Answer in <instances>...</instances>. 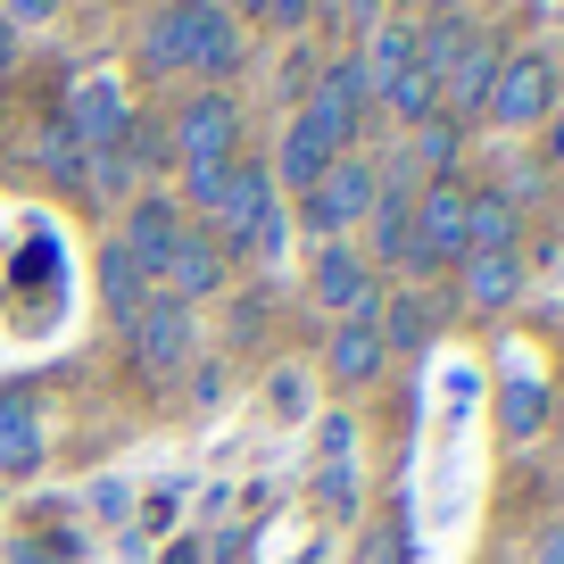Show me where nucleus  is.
I'll return each mask as SVG.
<instances>
[{
    "label": "nucleus",
    "instance_id": "1",
    "mask_svg": "<svg viewBox=\"0 0 564 564\" xmlns=\"http://www.w3.org/2000/svg\"><path fill=\"white\" fill-rule=\"evenodd\" d=\"M208 232H216L225 258H274L282 249L291 216H282V192H274V175H265V159H232V183H225V199H216Z\"/></svg>",
    "mask_w": 564,
    "mask_h": 564
},
{
    "label": "nucleus",
    "instance_id": "2",
    "mask_svg": "<svg viewBox=\"0 0 564 564\" xmlns=\"http://www.w3.org/2000/svg\"><path fill=\"white\" fill-rule=\"evenodd\" d=\"M373 199H382V166H373V159H357V150H340V159L324 166V183L300 199L307 241H349V232L373 216Z\"/></svg>",
    "mask_w": 564,
    "mask_h": 564
},
{
    "label": "nucleus",
    "instance_id": "3",
    "mask_svg": "<svg viewBox=\"0 0 564 564\" xmlns=\"http://www.w3.org/2000/svg\"><path fill=\"white\" fill-rule=\"evenodd\" d=\"M241 133H249L241 91H208V84H199L192 100L175 108V124H166L183 175H192V166H232V159H241Z\"/></svg>",
    "mask_w": 564,
    "mask_h": 564
},
{
    "label": "nucleus",
    "instance_id": "4",
    "mask_svg": "<svg viewBox=\"0 0 564 564\" xmlns=\"http://www.w3.org/2000/svg\"><path fill=\"white\" fill-rule=\"evenodd\" d=\"M556 108H564V75H556V58H547V51H507V67H498L490 108H481V117H490L498 133H540Z\"/></svg>",
    "mask_w": 564,
    "mask_h": 564
},
{
    "label": "nucleus",
    "instance_id": "5",
    "mask_svg": "<svg viewBox=\"0 0 564 564\" xmlns=\"http://www.w3.org/2000/svg\"><path fill=\"white\" fill-rule=\"evenodd\" d=\"M124 333H133V366H141V382H150V390H175L183 373H192L199 324H192V307H183V300L150 291V300H141V316L124 324Z\"/></svg>",
    "mask_w": 564,
    "mask_h": 564
},
{
    "label": "nucleus",
    "instance_id": "6",
    "mask_svg": "<svg viewBox=\"0 0 564 564\" xmlns=\"http://www.w3.org/2000/svg\"><path fill=\"white\" fill-rule=\"evenodd\" d=\"M67 141L84 150V159H117L124 141H133V100H124V84L108 67H91V75H75V91H67Z\"/></svg>",
    "mask_w": 564,
    "mask_h": 564
},
{
    "label": "nucleus",
    "instance_id": "7",
    "mask_svg": "<svg viewBox=\"0 0 564 564\" xmlns=\"http://www.w3.org/2000/svg\"><path fill=\"white\" fill-rule=\"evenodd\" d=\"M465 208H474L465 183H423L415 192V225H406V274L465 265Z\"/></svg>",
    "mask_w": 564,
    "mask_h": 564
},
{
    "label": "nucleus",
    "instance_id": "8",
    "mask_svg": "<svg viewBox=\"0 0 564 564\" xmlns=\"http://www.w3.org/2000/svg\"><path fill=\"white\" fill-rule=\"evenodd\" d=\"M307 300L333 307L340 324H349V316H373V307H382L373 258H366L357 241H316V258H307Z\"/></svg>",
    "mask_w": 564,
    "mask_h": 564
},
{
    "label": "nucleus",
    "instance_id": "9",
    "mask_svg": "<svg viewBox=\"0 0 564 564\" xmlns=\"http://www.w3.org/2000/svg\"><path fill=\"white\" fill-rule=\"evenodd\" d=\"M366 108H373V91H366V67L357 58H333V67L307 84V100H300V117L316 124L333 150H357V133H366Z\"/></svg>",
    "mask_w": 564,
    "mask_h": 564
},
{
    "label": "nucleus",
    "instance_id": "10",
    "mask_svg": "<svg viewBox=\"0 0 564 564\" xmlns=\"http://www.w3.org/2000/svg\"><path fill=\"white\" fill-rule=\"evenodd\" d=\"M199 0H159L150 18H141V42H133V58H141V75L150 84H166V75H192V58H199Z\"/></svg>",
    "mask_w": 564,
    "mask_h": 564
},
{
    "label": "nucleus",
    "instance_id": "11",
    "mask_svg": "<svg viewBox=\"0 0 564 564\" xmlns=\"http://www.w3.org/2000/svg\"><path fill=\"white\" fill-rule=\"evenodd\" d=\"M183 225H192V216L175 208V192H141V199H133V216H124L117 249H124V258H133V274L150 282V291H159V274H166V258H175Z\"/></svg>",
    "mask_w": 564,
    "mask_h": 564
},
{
    "label": "nucleus",
    "instance_id": "12",
    "mask_svg": "<svg viewBox=\"0 0 564 564\" xmlns=\"http://www.w3.org/2000/svg\"><path fill=\"white\" fill-rule=\"evenodd\" d=\"M324 373H333V390H373L390 373V340L373 316H349L324 333Z\"/></svg>",
    "mask_w": 564,
    "mask_h": 564
},
{
    "label": "nucleus",
    "instance_id": "13",
    "mask_svg": "<svg viewBox=\"0 0 564 564\" xmlns=\"http://www.w3.org/2000/svg\"><path fill=\"white\" fill-rule=\"evenodd\" d=\"M225 274H232V258L216 249V232L208 225H183V241H175V258H166L159 291H166V300H183V307H199V300L225 291Z\"/></svg>",
    "mask_w": 564,
    "mask_h": 564
},
{
    "label": "nucleus",
    "instance_id": "14",
    "mask_svg": "<svg viewBox=\"0 0 564 564\" xmlns=\"http://www.w3.org/2000/svg\"><path fill=\"white\" fill-rule=\"evenodd\" d=\"M340 150L333 141L316 133V124L300 117V108H291V124H282V150H274V166H265V175H274V192H291V199H307L324 183V166H333Z\"/></svg>",
    "mask_w": 564,
    "mask_h": 564
},
{
    "label": "nucleus",
    "instance_id": "15",
    "mask_svg": "<svg viewBox=\"0 0 564 564\" xmlns=\"http://www.w3.org/2000/svg\"><path fill=\"white\" fill-rule=\"evenodd\" d=\"M457 274H465V307L474 316H507L523 300V249H474Z\"/></svg>",
    "mask_w": 564,
    "mask_h": 564
},
{
    "label": "nucleus",
    "instance_id": "16",
    "mask_svg": "<svg viewBox=\"0 0 564 564\" xmlns=\"http://www.w3.org/2000/svg\"><path fill=\"white\" fill-rule=\"evenodd\" d=\"M498 67H507V51H498L490 34H474V42H465V58L448 67V84H441V108H448L457 124H474L481 108H490V84H498Z\"/></svg>",
    "mask_w": 564,
    "mask_h": 564
},
{
    "label": "nucleus",
    "instance_id": "17",
    "mask_svg": "<svg viewBox=\"0 0 564 564\" xmlns=\"http://www.w3.org/2000/svg\"><path fill=\"white\" fill-rule=\"evenodd\" d=\"M42 465V399L34 390H0V474L18 481Z\"/></svg>",
    "mask_w": 564,
    "mask_h": 564
},
{
    "label": "nucleus",
    "instance_id": "18",
    "mask_svg": "<svg viewBox=\"0 0 564 564\" xmlns=\"http://www.w3.org/2000/svg\"><path fill=\"white\" fill-rule=\"evenodd\" d=\"M406 225H415V183H406V166H390V175H382V199H373V216H366L373 265H406Z\"/></svg>",
    "mask_w": 564,
    "mask_h": 564
},
{
    "label": "nucleus",
    "instance_id": "19",
    "mask_svg": "<svg viewBox=\"0 0 564 564\" xmlns=\"http://www.w3.org/2000/svg\"><path fill=\"white\" fill-rule=\"evenodd\" d=\"M249 67V25L241 18H225V9H208L199 18V58H192V75H208V91H232V75Z\"/></svg>",
    "mask_w": 564,
    "mask_h": 564
},
{
    "label": "nucleus",
    "instance_id": "20",
    "mask_svg": "<svg viewBox=\"0 0 564 564\" xmlns=\"http://www.w3.org/2000/svg\"><path fill=\"white\" fill-rule=\"evenodd\" d=\"M357 67H366V91H373V100H382V91L399 84L406 67H415V25L382 18V25H373V34H366V51H357Z\"/></svg>",
    "mask_w": 564,
    "mask_h": 564
},
{
    "label": "nucleus",
    "instance_id": "21",
    "mask_svg": "<svg viewBox=\"0 0 564 564\" xmlns=\"http://www.w3.org/2000/svg\"><path fill=\"white\" fill-rule=\"evenodd\" d=\"M474 249H523V208L507 192H474V208H465V258Z\"/></svg>",
    "mask_w": 564,
    "mask_h": 564
},
{
    "label": "nucleus",
    "instance_id": "22",
    "mask_svg": "<svg viewBox=\"0 0 564 564\" xmlns=\"http://www.w3.org/2000/svg\"><path fill=\"white\" fill-rule=\"evenodd\" d=\"M373 324H382L390 357H399V349H432V291H399V300H382Z\"/></svg>",
    "mask_w": 564,
    "mask_h": 564
},
{
    "label": "nucleus",
    "instance_id": "23",
    "mask_svg": "<svg viewBox=\"0 0 564 564\" xmlns=\"http://www.w3.org/2000/svg\"><path fill=\"white\" fill-rule=\"evenodd\" d=\"M457 159H465V124L448 117V108H441V117H423L415 124V166L432 183H457Z\"/></svg>",
    "mask_w": 564,
    "mask_h": 564
},
{
    "label": "nucleus",
    "instance_id": "24",
    "mask_svg": "<svg viewBox=\"0 0 564 564\" xmlns=\"http://www.w3.org/2000/svg\"><path fill=\"white\" fill-rule=\"evenodd\" d=\"M100 300H108V316H117V324H133V316H141V300H150V282L133 274V258H124L117 241L100 249Z\"/></svg>",
    "mask_w": 564,
    "mask_h": 564
},
{
    "label": "nucleus",
    "instance_id": "25",
    "mask_svg": "<svg viewBox=\"0 0 564 564\" xmlns=\"http://www.w3.org/2000/svg\"><path fill=\"white\" fill-rule=\"evenodd\" d=\"M382 108H390V117H399V124H423V117H441V84H432V75H423V67H406L399 84L382 91Z\"/></svg>",
    "mask_w": 564,
    "mask_h": 564
},
{
    "label": "nucleus",
    "instance_id": "26",
    "mask_svg": "<svg viewBox=\"0 0 564 564\" xmlns=\"http://www.w3.org/2000/svg\"><path fill=\"white\" fill-rule=\"evenodd\" d=\"M540 423H547V390L540 382H507V399H498V432H507V441H531Z\"/></svg>",
    "mask_w": 564,
    "mask_h": 564
},
{
    "label": "nucleus",
    "instance_id": "27",
    "mask_svg": "<svg viewBox=\"0 0 564 564\" xmlns=\"http://www.w3.org/2000/svg\"><path fill=\"white\" fill-rule=\"evenodd\" d=\"M42 175H51L58 192H75V183L91 175V159H84V150L67 141V124H42Z\"/></svg>",
    "mask_w": 564,
    "mask_h": 564
},
{
    "label": "nucleus",
    "instance_id": "28",
    "mask_svg": "<svg viewBox=\"0 0 564 564\" xmlns=\"http://www.w3.org/2000/svg\"><path fill=\"white\" fill-rule=\"evenodd\" d=\"M249 18H265V25H282V34H300L307 18H316V0H249Z\"/></svg>",
    "mask_w": 564,
    "mask_h": 564
},
{
    "label": "nucleus",
    "instance_id": "29",
    "mask_svg": "<svg viewBox=\"0 0 564 564\" xmlns=\"http://www.w3.org/2000/svg\"><path fill=\"white\" fill-rule=\"evenodd\" d=\"M58 18V0H0V25L9 34H25V25H51Z\"/></svg>",
    "mask_w": 564,
    "mask_h": 564
},
{
    "label": "nucleus",
    "instance_id": "30",
    "mask_svg": "<svg viewBox=\"0 0 564 564\" xmlns=\"http://www.w3.org/2000/svg\"><path fill=\"white\" fill-rule=\"evenodd\" d=\"M540 133H547V141H540V150H547V166H564V108H556V117L540 124Z\"/></svg>",
    "mask_w": 564,
    "mask_h": 564
},
{
    "label": "nucleus",
    "instance_id": "31",
    "mask_svg": "<svg viewBox=\"0 0 564 564\" xmlns=\"http://www.w3.org/2000/svg\"><path fill=\"white\" fill-rule=\"evenodd\" d=\"M531 564H564V523H547V531H540V556H531Z\"/></svg>",
    "mask_w": 564,
    "mask_h": 564
},
{
    "label": "nucleus",
    "instance_id": "32",
    "mask_svg": "<svg viewBox=\"0 0 564 564\" xmlns=\"http://www.w3.org/2000/svg\"><path fill=\"white\" fill-rule=\"evenodd\" d=\"M349 25H357V34H373V25H382V0H349Z\"/></svg>",
    "mask_w": 564,
    "mask_h": 564
},
{
    "label": "nucleus",
    "instance_id": "33",
    "mask_svg": "<svg viewBox=\"0 0 564 564\" xmlns=\"http://www.w3.org/2000/svg\"><path fill=\"white\" fill-rule=\"evenodd\" d=\"M9 75H18V34L0 25V84H9Z\"/></svg>",
    "mask_w": 564,
    "mask_h": 564
},
{
    "label": "nucleus",
    "instance_id": "34",
    "mask_svg": "<svg viewBox=\"0 0 564 564\" xmlns=\"http://www.w3.org/2000/svg\"><path fill=\"white\" fill-rule=\"evenodd\" d=\"M159 564H208V556H199V540H175V547H166Z\"/></svg>",
    "mask_w": 564,
    "mask_h": 564
},
{
    "label": "nucleus",
    "instance_id": "35",
    "mask_svg": "<svg viewBox=\"0 0 564 564\" xmlns=\"http://www.w3.org/2000/svg\"><path fill=\"white\" fill-rule=\"evenodd\" d=\"M199 9H225V18H241V25H249V0H199Z\"/></svg>",
    "mask_w": 564,
    "mask_h": 564
},
{
    "label": "nucleus",
    "instance_id": "36",
    "mask_svg": "<svg viewBox=\"0 0 564 564\" xmlns=\"http://www.w3.org/2000/svg\"><path fill=\"white\" fill-rule=\"evenodd\" d=\"M300 564H324V547H307V556H300Z\"/></svg>",
    "mask_w": 564,
    "mask_h": 564
},
{
    "label": "nucleus",
    "instance_id": "37",
    "mask_svg": "<svg viewBox=\"0 0 564 564\" xmlns=\"http://www.w3.org/2000/svg\"><path fill=\"white\" fill-rule=\"evenodd\" d=\"M84 9H108V0H84Z\"/></svg>",
    "mask_w": 564,
    "mask_h": 564
}]
</instances>
